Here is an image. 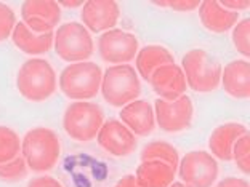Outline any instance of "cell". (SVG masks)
<instances>
[{"label":"cell","instance_id":"obj_1","mask_svg":"<svg viewBox=\"0 0 250 187\" xmlns=\"http://www.w3.org/2000/svg\"><path fill=\"white\" fill-rule=\"evenodd\" d=\"M21 157L27 169L34 173H48L56 167L61 157L60 138L52 128L36 127L21 139Z\"/></svg>","mask_w":250,"mask_h":187},{"label":"cell","instance_id":"obj_2","mask_svg":"<svg viewBox=\"0 0 250 187\" xmlns=\"http://www.w3.org/2000/svg\"><path fill=\"white\" fill-rule=\"evenodd\" d=\"M58 77L47 59L31 58L24 61L16 74V90L29 103H43L55 94Z\"/></svg>","mask_w":250,"mask_h":187},{"label":"cell","instance_id":"obj_3","mask_svg":"<svg viewBox=\"0 0 250 187\" xmlns=\"http://www.w3.org/2000/svg\"><path fill=\"white\" fill-rule=\"evenodd\" d=\"M103 71L93 61L72 62L61 71L58 87L66 98L72 101H88L100 93Z\"/></svg>","mask_w":250,"mask_h":187},{"label":"cell","instance_id":"obj_4","mask_svg":"<svg viewBox=\"0 0 250 187\" xmlns=\"http://www.w3.org/2000/svg\"><path fill=\"white\" fill-rule=\"evenodd\" d=\"M100 92L112 107H124L140 98L141 83L135 67L130 64L109 66L103 71Z\"/></svg>","mask_w":250,"mask_h":187},{"label":"cell","instance_id":"obj_5","mask_svg":"<svg viewBox=\"0 0 250 187\" xmlns=\"http://www.w3.org/2000/svg\"><path fill=\"white\" fill-rule=\"evenodd\" d=\"M223 66L206 50H189L181 59L186 85L196 93H210L220 87Z\"/></svg>","mask_w":250,"mask_h":187},{"label":"cell","instance_id":"obj_6","mask_svg":"<svg viewBox=\"0 0 250 187\" xmlns=\"http://www.w3.org/2000/svg\"><path fill=\"white\" fill-rule=\"evenodd\" d=\"M103 123V111L92 101H74L66 107L62 115V128L77 143H88L95 139Z\"/></svg>","mask_w":250,"mask_h":187},{"label":"cell","instance_id":"obj_7","mask_svg":"<svg viewBox=\"0 0 250 187\" xmlns=\"http://www.w3.org/2000/svg\"><path fill=\"white\" fill-rule=\"evenodd\" d=\"M53 48L62 61L72 64L92 58L95 53V42L92 34L85 29L82 22L71 21L61 24L58 31H55Z\"/></svg>","mask_w":250,"mask_h":187},{"label":"cell","instance_id":"obj_8","mask_svg":"<svg viewBox=\"0 0 250 187\" xmlns=\"http://www.w3.org/2000/svg\"><path fill=\"white\" fill-rule=\"evenodd\" d=\"M178 176L188 187H212L218 179V162L207 150H191L178 162Z\"/></svg>","mask_w":250,"mask_h":187},{"label":"cell","instance_id":"obj_9","mask_svg":"<svg viewBox=\"0 0 250 187\" xmlns=\"http://www.w3.org/2000/svg\"><path fill=\"white\" fill-rule=\"evenodd\" d=\"M100 58L107 64H127L128 61L135 59L140 50L138 38L135 34L124 29H111L103 32L98 37L96 43Z\"/></svg>","mask_w":250,"mask_h":187},{"label":"cell","instance_id":"obj_10","mask_svg":"<svg viewBox=\"0 0 250 187\" xmlns=\"http://www.w3.org/2000/svg\"><path fill=\"white\" fill-rule=\"evenodd\" d=\"M154 117L156 125L162 131L180 133L191 127L192 117H194V107L188 94L180 96L175 101H166L157 98L154 103Z\"/></svg>","mask_w":250,"mask_h":187},{"label":"cell","instance_id":"obj_11","mask_svg":"<svg viewBox=\"0 0 250 187\" xmlns=\"http://www.w3.org/2000/svg\"><path fill=\"white\" fill-rule=\"evenodd\" d=\"M119 18H121V8L114 0H88L82 5V26L90 34H103L116 29Z\"/></svg>","mask_w":250,"mask_h":187},{"label":"cell","instance_id":"obj_12","mask_svg":"<svg viewBox=\"0 0 250 187\" xmlns=\"http://www.w3.org/2000/svg\"><path fill=\"white\" fill-rule=\"evenodd\" d=\"M96 141L101 149L114 157H127L136 149V136L116 118L106 120L101 125Z\"/></svg>","mask_w":250,"mask_h":187},{"label":"cell","instance_id":"obj_13","mask_svg":"<svg viewBox=\"0 0 250 187\" xmlns=\"http://www.w3.org/2000/svg\"><path fill=\"white\" fill-rule=\"evenodd\" d=\"M149 85L161 99L175 101L186 94V78L178 64H164L151 74Z\"/></svg>","mask_w":250,"mask_h":187},{"label":"cell","instance_id":"obj_14","mask_svg":"<svg viewBox=\"0 0 250 187\" xmlns=\"http://www.w3.org/2000/svg\"><path fill=\"white\" fill-rule=\"evenodd\" d=\"M121 122L127 127L135 136H149L156 128V117L154 109L149 101L146 99H135L127 106L121 107L119 112Z\"/></svg>","mask_w":250,"mask_h":187},{"label":"cell","instance_id":"obj_15","mask_svg":"<svg viewBox=\"0 0 250 187\" xmlns=\"http://www.w3.org/2000/svg\"><path fill=\"white\" fill-rule=\"evenodd\" d=\"M220 85L234 99L250 98V62L234 59L221 69Z\"/></svg>","mask_w":250,"mask_h":187},{"label":"cell","instance_id":"obj_16","mask_svg":"<svg viewBox=\"0 0 250 187\" xmlns=\"http://www.w3.org/2000/svg\"><path fill=\"white\" fill-rule=\"evenodd\" d=\"M249 131L247 127L239 122H228L223 125H218L213 130L208 138V149L210 154L215 158L223 162L232 160V146L242 134Z\"/></svg>","mask_w":250,"mask_h":187},{"label":"cell","instance_id":"obj_17","mask_svg":"<svg viewBox=\"0 0 250 187\" xmlns=\"http://www.w3.org/2000/svg\"><path fill=\"white\" fill-rule=\"evenodd\" d=\"M199 19L207 31L213 34H225L231 31L239 21V13L223 8L217 0H204L199 5Z\"/></svg>","mask_w":250,"mask_h":187},{"label":"cell","instance_id":"obj_18","mask_svg":"<svg viewBox=\"0 0 250 187\" xmlns=\"http://www.w3.org/2000/svg\"><path fill=\"white\" fill-rule=\"evenodd\" d=\"M53 37L55 32L41 34V36L31 32L22 21L16 22L15 29L11 32V40H13L15 47L21 50L22 53L31 56H41L48 53L53 48Z\"/></svg>","mask_w":250,"mask_h":187},{"label":"cell","instance_id":"obj_19","mask_svg":"<svg viewBox=\"0 0 250 187\" xmlns=\"http://www.w3.org/2000/svg\"><path fill=\"white\" fill-rule=\"evenodd\" d=\"M140 187H168L175 181L177 169L159 160L141 162L133 174Z\"/></svg>","mask_w":250,"mask_h":187},{"label":"cell","instance_id":"obj_20","mask_svg":"<svg viewBox=\"0 0 250 187\" xmlns=\"http://www.w3.org/2000/svg\"><path fill=\"white\" fill-rule=\"evenodd\" d=\"M172 62H175L173 55L162 45H147V47L138 50V53L135 56L136 74L146 82H149L151 74L157 67L164 64H172Z\"/></svg>","mask_w":250,"mask_h":187},{"label":"cell","instance_id":"obj_21","mask_svg":"<svg viewBox=\"0 0 250 187\" xmlns=\"http://www.w3.org/2000/svg\"><path fill=\"white\" fill-rule=\"evenodd\" d=\"M29 16L45 19L56 27L61 19V7L55 0H27L21 5V19Z\"/></svg>","mask_w":250,"mask_h":187},{"label":"cell","instance_id":"obj_22","mask_svg":"<svg viewBox=\"0 0 250 187\" xmlns=\"http://www.w3.org/2000/svg\"><path fill=\"white\" fill-rule=\"evenodd\" d=\"M149 160H159L170 165L172 168H178L180 155L177 147L166 141H152V143L146 144L141 150V162H149Z\"/></svg>","mask_w":250,"mask_h":187},{"label":"cell","instance_id":"obj_23","mask_svg":"<svg viewBox=\"0 0 250 187\" xmlns=\"http://www.w3.org/2000/svg\"><path fill=\"white\" fill-rule=\"evenodd\" d=\"M21 155V141L15 130L0 125V163H7Z\"/></svg>","mask_w":250,"mask_h":187},{"label":"cell","instance_id":"obj_24","mask_svg":"<svg viewBox=\"0 0 250 187\" xmlns=\"http://www.w3.org/2000/svg\"><path fill=\"white\" fill-rule=\"evenodd\" d=\"M232 43L236 52L244 56V59L250 58V19L244 18L237 21V24L232 27Z\"/></svg>","mask_w":250,"mask_h":187},{"label":"cell","instance_id":"obj_25","mask_svg":"<svg viewBox=\"0 0 250 187\" xmlns=\"http://www.w3.org/2000/svg\"><path fill=\"white\" fill-rule=\"evenodd\" d=\"M232 160L244 174L250 173V134H242L232 146Z\"/></svg>","mask_w":250,"mask_h":187},{"label":"cell","instance_id":"obj_26","mask_svg":"<svg viewBox=\"0 0 250 187\" xmlns=\"http://www.w3.org/2000/svg\"><path fill=\"white\" fill-rule=\"evenodd\" d=\"M26 174H27V165L21 155L16 157L11 162L0 163V181L15 183V181L26 178Z\"/></svg>","mask_w":250,"mask_h":187},{"label":"cell","instance_id":"obj_27","mask_svg":"<svg viewBox=\"0 0 250 187\" xmlns=\"http://www.w3.org/2000/svg\"><path fill=\"white\" fill-rule=\"evenodd\" d=\"M16 15L13 8L7 3L0 2V42H5L8 37H11V32H13L15 26H16Z\"/></svg>","mask_w":250,"mask_h":187},{"label":"cell","instance_id":"obj_28","mask_svg":"<svg viewBox=\"0 0 250 187\" xmlns=\"http://www.w3.org/2000/svg\"><path fill=\"white\" fill-rule=\"evenodd\" d=\"M24 22V26L34 34H47V32H55V26L50 24L48 21L41 19V18H34V16H29V18H22L21 19Z\"/></svg>","mask_w":250,"mask_h":187},{"label":"cell","instance_id":"obj_29","mask_svg":"<svg viewBox=\"0 0 250 187\" xmlns=\"http://www.w3.org/2000/svg\"><path fill=\"white\" fill-rule=\"evenodd\" d=\"M154 5L159 7H170L175 11H194L199 8L201 2L192 0V2H185V0H173V2H154Z\"/></svg>","mask_w":250,"mask_h":187},{"label":"cell","instance_id":"obj_30","mask_svg":"<svg viewBox=\"0 0 250 187\" xmlns=\"http://www.w3.org/2000/svg\"><path fill=\"white\" fill-rule=\"evenodd\" d=\"M27 187H64V186L53 176H37L32 178L27 183Z\"/></svg>","mask_w":250,"mask_h":187},{"label":"cell","instance_id":"obj_31","mask_svg":"<svg viewBox=\"0 0 250 187\" xmlns=\"http://www.w3.org/2000/svg\"><path fill=\"white\" fill-rule=\"evenodd\" d=\"M215 187H250V184H249V181L246 178L229 176V178L221 179Z\"/></svg>","mask_w":250,"mask_h":187},{"label":"cell","instance_id":"obj_32","mask_svg":"<svg viewBox=\"0 0 250 187\" xmlns=\"http://www.w3.org/2000/svg\"><path fill=\"white\" fill-rule=\"evenodd\" d=\"M220 5L226 10L234 11V13H239L242 10H247L250 7V2H232V0H225V2H220Z\"/></svg>","mask_w":250,"mask_h":187},{"label":"cell","instance_id":"obj_33","mask_svg":"<svg viewBox=\"0 0 250 187\" xmlns=\"http://www.w3.org/2000/svg\"><path fill=\"white\" fill-rule=\"evenodd\" d=\"M114 187H140V186L136 183L133 174H127V176H124L122 179H119Z\"/></svg>","mask_w":250,"mask_h":187},{"label":"cell","instance_id":"obj_34","mask_svg":"<svg viewBox=\"0 0 250 187\" xmlns=\"http://www.w3.org/2000/svg\"><path fill=\"white\" fill-rule=\"evenodd\" d=\"M58 5L66 8H79V7H82L83 2H81V0H77V2H58Z\"/></svg>","mask_w":250,"mask_h":187},{"label":"cell","instance_id":"obj_35","mask_svg":"<svg viewBox=\"0 0 250 187\" xmlns=\"http://www.w3.org/2000/svg\"><path fill=\"white\" fill-rule=\"evenodd\" d=\"M168 187H188V186H185L183 183H175V181H173V183L170 184Z\"/></svg>","mask_w":250,"mask_h":187}]
</instances>
